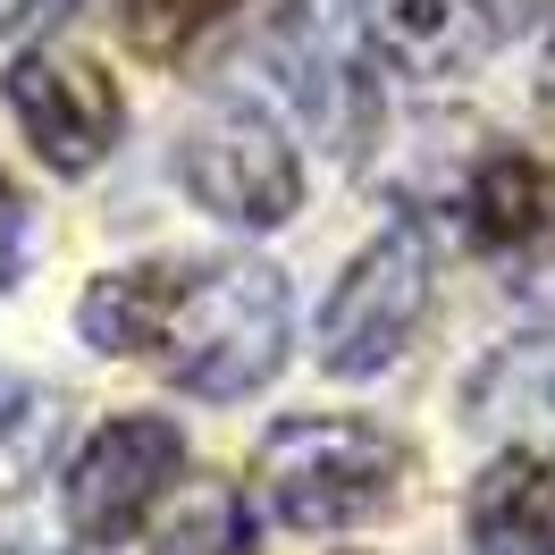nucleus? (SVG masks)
<instances>
[{
    "label": "nucleus",
    "mask_w": 555,
    "mask_h": 555,
    "mask_svg": "<svg viewBox=\"0 0 555 555\" xmlns=\"http://www.w3.org/2000/svg\"><path fill=\"white\" fill-rule=\"evenodd\" d=\"M472 539L488 555H555V454L547 447H505L472 480Z\"/></svg>",
    "instance_id": "1a4fd4ad"
},
{
    "label": "nucleus",
    "mask_w": 555,
    "mask_h": 555,
    "mask_svg": "<svg viewBox=\"0 0 555 555\" xmlns=\"http://www.w3.org/2000/svg\"><path fill=\"white\" fill-rule=\"evenodd\" d=\"M530 26H539V51H547V93H555V0H530Z\"/></svg>",
    "instance_id": "dca6fc26"
},
{
    "label": "nucleus",
    "mask_w": 555,
    "mask_h": 555,
    "mask_svg": "<svg viewBox=\"0 0 555 555\" xmlns=\"http://www.w3.org/2000/svg\"><path fill=\"white\" fill-rule=\"evenodd\" d=\"M60 429H68L60 387H42V379H0V480L26 488L42 463H51Z\"/></svg>",
    "instance_id": "9b49d317"
},
{
    "label": "nucleus",
    "mask_w": 555,
    "mask_h": 555,
    "mask_svg": "<svg viewBox=\"0 0 555 555\" xmlns=\"http://www.w3.org/2000/svg\"><path fill=\"white\" fill-rule=\"evenodd\" d=\"M421 312H429V236L387 228L346 261L328 312H320V371L328 379H379L413 346Z\"/></svg>",
    "instance_id": "20e7f679"
},
{
    "label": "nucleus",
    "mask_w": 555,
    "mask_h": 555,
    "mask_svg": "<svg viewBox=\"0 0 555 555\" xmlns=\"http://www.w3.org/2000/svg\"><path fill=\"white\" fill-rule=\"evenodd\" d=\"M463 219L488 253H530L539 236H555V169L521 143H480V160L463 177Z\"/></svg>",
    "instance_id": "6e6552de"
},
{
    "label": "nucleus",
    "mask_w": 555,
    "mask_h": 555,
    "mask_svg": "<svg viewBox=\"0 0 555 555\" xmlns=\"http://www.w3.org/2000/svg\"><path fill=\"white\" fill-rule=\"evenodd\" d=\"M0 93H9V109H17L26 143L42 152V169H60V177L102 169L109 143H118V127H127L118 85H109L93 60H68V51H17L9 76H0Z\"/></svg>",
    "instance_id": "423d86ee"
},
{
    "label": "nucleus",
    "mask_w": 555,
    "mask_h": 555,
    "mask_svg": "<svg viewBox=\"0 0 555 555\" xmlns=\"http://www.w3.org/2000/svg\"><path fill=\"white\" fill-rule=\"evenodd\" d=\"M362 42L396 76L447 85L496 51V17H488V0H362Z\"/></svg>",
    "instance_id": "0eeeda50"
},
{
    "label": "nucleus",
    "mask_w": 555,
    "mask_h": 555,
    "mask_svg": "<svg viewBox=\"0 0 555 555\" xmlns=\"http://www.w3.org/2000/svg\"><path fill=\"white\" fill-rule=\"evenodd\" d=\"M185 472V438H177V421L160 413H118L102 421L85 447L68 454V480H60V514L85 547H127L152 505L177 488Z\"/></svg>",
    "instance_id": "39448f33"
},
{
    "label": "nucleus",
    "mask_w": 555,
    "mask_h": 555,
    "mask_svg": "<svg viewBox=\"0 0 555 555\" xmlns=\"http://www.w3.org/2000/svg\"><path fill=\"white\" fill-rule=\"evenodd\" d=\"M463 404L480 429L505 438H555V337H514L472 371Z\"/></svg>",
    "instance_id": "9d476101"
},
{
    "label": "nucleus",
    "mask_w": 555,
    "mask_h": 555,
    "mask_svg": "<svg viewBox=\"0 0 555 555\" xmlns=\"http://www.w3.org/2000/svg\"><path fill=\"white\" fill-rule=\"evenodd\" d=\"M286 346H295V295L270 261H160L152 270L143 362H160L169 387L236 404L286 362Z\"/></svg>",
    "instance_id": "f257e3e1"
},
{
    "label": "nucleus",
    "mask_w": 555,
    "mask_h": 555,
    "mask_svg": "<svg viewBox=\"0 0 555 555\" xmlns=\"http://www.w3.org/2000/svg\"><path fill=\"white\" fill-rule=\"evenodd\" d=\"M244 0H135V17H127V42L152 51V60H185L210 26H228Z\"/></svg>",
    "instance_id": "ddd939ff"
},
{
    "label": "nucleus",
    "mask_w": 555,
    "mask_h": 555,
    "mask_svg": "<svg viewBox=\"0 0 555 555\" xmlns=\"http://www.w3.org/2000/svg\"><path fill=\"white\" fill-rule=\"evenodd\" d=\"M152 555H261V547H253L244 496L236 488H210V496H194V505L152 539Z\"/></svg>",
    "instance_id": "f8f14e48"
},
{
    "label": "nucleus",
    "mask_w": 555,
    "mask_h": 555,
    "mask_svg": "<svg viewBox=\"0 0 555 555\" xmlns=\"http://www.w3.org/2000/svg\"><path fill=\"white\" fill-rule=\"evenodd\" d=\"M68 0H0V35H26V26H51Z\"/></svg>",
    "instance_id": "2eb2a0df"
},
{
    "label": "nucleus",
    "mask_w": 555,
    "mask_h": 555,
    "mask_svg": "<svg viewBox=\"0 0 555 555\" xmlns=\"http://www.w3.org/2000/svg\"><path fill=\"white\" fill-rule=\"evenodd\" d=\"M404 472H413V454H404L396 429L353 421V413H304L261 438L253 496L286 530H353V521H379L396 505Z\"/></svg>",
    "instance_id": "f03ea898"
},
{
    "label": "nucleus",
    "mask_w": 555,
    "mask_h": 555,
    "mask_svg": "<svg viewBox=\"0 0 555 555\" xmlns=\"http://www.w3.org/2000/svg\"><path fill=\"white\" fill-rule=\"evenodd\" d=\"M0 555H60V547H42V539H17V547H0Z\"/></svg>",
    "instance_id": "f3484780"
},
{
    "label": "nucleus",
    "mask_w": 555,
    "mask_h": 555,
    "mask_svg": "<svg viewBox=\"0 0 555 555\" xmlns=\"http://www.w3.org/2000/svg\"><path fill=\"white\" fill-rule=\"evenodd\" d=\"M177 177L185 194L219 219V228H286L304 210V160L278 127L270 109H244V102H219L203 109L185 143H177Z\"/></svg>",
    "instance_id": "7ed1b4c3"
},
{
    "label": "nucleus",
    "mask_w": 555,
    "mask_h": 555,
    "mask_svg": "<svg viewBox=\"0 0 555 555\" xmlns=\"http://www.w3.org/2000/svg\"><path fill=\"white\" fill-rule=\"evenodd\" d=\"M17 270H26V194L0 177V286H17Z\"/></svg>",
    "instance_id": "4468645a"
}]
</instances>
